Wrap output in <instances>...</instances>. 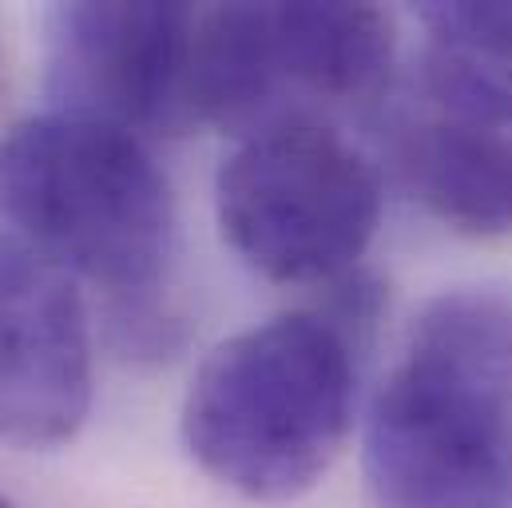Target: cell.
Listing matches in <instances>:
<instances>
[{
	"instance_id": "cell-1",
	"label": "cell",
	"mask_w": 512,
	"mask_h": 508,
	"mask_svg": "<svg viewBox=\"0 0 512 508\" xmlns=\"http://www.w3.org/2000/svg\"><path fill=\"white\" fill-rule=\"evenodd\" d=\"M374 508H509L512 298L445 290L370 401L362 445Z\"/></svg>"
},
{
	"instance_id": "cell-2",
	"label": "cell",
	"mask_w": 512,
	"mask_h": 508,
	"mask_svg": "<svg viewBox=\"0 0 512 508\" xmlns=\"http://www.w3.org/2000/svg\"><path fill=\"white\" fill-rule=\"evenodd\" d=\"M358 401V342L318 310L278 314L207 354L179 413L183 449L247 501H294L338 461Z\"/></svg>"
},
{
	"instance_id": "cell-3",
	"label": "cell",
	"mask_w": 512,
	"mask_h": 508,
	"mask_svg": "<svg viewBox=\"0 0 512 508\" xmlns=\"http://www.w3.org/2000/svg\"><path fill=\"white\" fill-rule=\"evenodd\" d=\"M0 215L112 302L159 290L175 247V199L143 139L56 108L0 135Z\"/></svg>"
},
{
	"instance_id": "cell-4",
	"label": "cell",
	"mask_w": 512,
	"mask_h": 508,
	"mask_svg": "<svg viewBox=\"0 0 512 508\" xmlns=\"http://www.w3.org/2000/svg\"><path fill=\"white\" fill-rule=\"evenodd\" d=\"M219 231L255 274L330 286L358 270L382 219V179L326 120H282L239 139L215 183Z\"/></svg>"
},
{
	"instance_id": "cell-5",
	"label": "cell",
	"mask_w": 512,
	"mask_h": 508,
	"mask_svg": "<svg viewBox=\"0 0 512 508\" xmlns=\"http://www.w3.org/2000/svg\"><path fill=\"white\" fill-rule=\"evenodd\" d=\"M191 4L76 0L44 12L52 108L120 127L175 135L191 120Z\"/></svg>"
},
{
	"instance_id": "cell-6",
	"label": "cell",
	"mask_w": 512,
	"mask_h": 508,
	"mask_svg": "<svg viewBox=\"0 0 512 508\" xmlns=\"http://www.w3.org/2000/svg\"><path fill=\"white\" fill-rule=\"evenodd\" d=\"M92 413V326L68 270L0 239V445H68Z\"/></svg>"
},
{
	"instance_id": "cell-7",
	"label": "cell",
	"mask_w": 512,
	"mask_h": 508,
	"mask_svg": "<svg viewBox=\"0 0 512 508\" xmlns=\"http://www.w3.org/2000/svg\"><path fill=\"white\" fill-rule=\"evenodd\" d=\"M266 52L282 120L310 108H370L389 92L397 36L374 4H262Z\"/></svg>"
},
{
	"instance_id": "cell-8",
	"label": "cell",
	"mask_w": 512,
	"mask_h": 508,
	"mask_svg": "<svg viewBox=\"0 0 512 508\" xmlns=\"http://www.w3.org/2000/svg\"><path fill=\"white\" fill-rule=\"evenodd\" d=\"M401 167L433 219L469 239L512 231V131L433 112L401 127Z\"/></svg>"
},
{
	"instance_id": "cell-9",
	"label": "cell",
	"mask_w": 512,
	"mask_h": 508,
	"mask_svg": "<svg viewBox=\"0 0 512 508\" xmlns=\"http://www.w3.org/2000/svg\"><path fill=\"white\" fill-rule=\"evenodd\" d=\"M425 88L457 120L512 131V4H425Z\"/></svg>"
},
{
	"instance_id": "cell-10",
	"label": "cell",
	"mask_w": 512,
	"mask_h": 508,
	"mask_svg": "<svg viewBox=\"0 0 512 508\" xmlns=\"http://www.w3.org/2000/svg\"><path fill=\"white\" fill-rule=\"evenodd\" d=\"M112 342L120 354L128 358H171L183 346V318L151 294H135V298H116L112 302Z\"/></svg>"
},
{
	"instance_id": "cell-11",
	"label": "cell",
	"mask_w": 512,
	"mask_h": 508,
	"mask_svg": "<svg viewBox=\"0 0 512 508\" xmlns=\"http://www.w3.org/2000/svg\"><path fill=\"white\" fill-rule=\"evenodd\" d=\"M0 508H16V505H12V501H8V497H0Z\"/></svg>"
}]
</instances>
